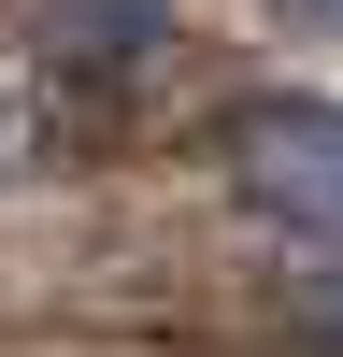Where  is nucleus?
<instances>
[{
    "instance_id": "f03ea898",
    "label": "nucleus",
    "mask_w": 343,
    "mask_h": 357,
    "mask_svg": "<svg viewBox=\"0 0 343 357\" xmlns=\"http://www.w3.org/2000/svg\"><path fill=\"white\" fill-rule=\"evenodd\" d=\"M286 15H300V29H329V43H343V0H286Z\"/></svg>"
},
{
    "instance_id": "f257e3e1",
    "label": "nucleus",
    "mask_w": 343,
    "mask_h": 357,
    "mask_svg": "<svg viewBox=\"0 0 343 357\" xmlns=\"http://www.w3.org/2000/svg\"><path fill=\"white\" fill-rule=\"evenodd\" d=\"M229 172L272 229H300L314 272H329V314H343V100H243L229 114Z\"/></svg>"
}]
</instances>
